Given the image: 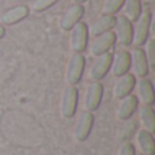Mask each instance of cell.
Returning a JSON list of instances; mask_svg holds the SVG:
<instances>
[{
    "mask_svg": "<svg viewBox=\"0 0 155 155\" xmlns=\"http://www.w3.org/2000/svg\"><path fill=\"white\" fill-rule=\"evenodd\" d=\"M134 27V37H132V44L136 48L146 45L148 40V34L151 30V25H153V15L150 11H144L142 12V15L139 16L136 22H135Z\"/></svg>",
    "mask_w": 155,
    "mask_h": 155,
    "instance_id": "cell-1",
    "label": "cell"
},
{
    "mask_svg": "<svg viewBox=\"0 0 155 155\" xmlns=\"http://www.w3.org/2000/svg\"><path fill=\"white\" fill-rule=\"evenodd\" d=\"M86 59L83 53H74L70 57L65 70V80L70 86H76L82 80L83 72H84Z\"/></svg>",
    "mask_w": 155,
    "mask_h": 155,
    "instance_id": "cell-2",
    "label": "cell"
},
{
    "mask_svg": "<svg viewBox=\"0 0 155 155\" xmlns=\"http://www.w3.org/2000/svg\"><path fill=\"white\" fill-rule=\"evenodd\" d=\"M70 46L74 53H83L88 45V27L84 22L80 21L70 30Z\"/></svg>",
    "mask_w": 155,
    "mask_h": 155,
    "instance_id": "cell-3",
    "label": "cell"
},
{
    "mask_svg": "<svg viewBox=\"0 0 155 155\" xmlns=\"http://www.w3.org/2000/svg\"><path fill=\"white\" fill-rule=\"evenodd\" d=\"M78 97H79V93L75 86H65V88L63 90L61 102H60V112L64 118H72L75 116L78 109Z\"/></svg>",
    "mask_w": 155,
    "mask_h": 155,
    "instance_id": "cell-4",
    "label": "cell"
},
{
    "mask_svg": "<svg viewBox=\"0 0 155 155\" xmlns=\"http://www.w3.org/2000/svg\"><path fill=\"white\" fill-rule=\"evenodd\" d=\"M112 59H113V54L109 53V52L101 54V56H97L93 65H91V68H90L88 78H90L93 82H101V80L107 75V72L110 71Z\"/></svg>",
    "mask_w": 155,
    "mask_h": 155,
    "instance_id": "cell-5",
    "label": "cell"
},
{
    "mask_svg": "<svg viewBox=\"0 0 155 155\" xmlns=\"http://www.w3.org/2000/svg\"><path fill=\"white\" fill-rule=\"evenodd\" d=\"M114 35L116 40L120 41L121 45L131 46L132 45V37H134V23L125 18V16H118L116 18L114 23Z\"/></svg>",
    "mask_w": 155,
    "mask_h": 155,
    "instance_id": "cell-6",
    "label": "cell"
},
{
    "mask_svg": "<svg viewBox=\"0 0 155 155\" xmlns=\"http://www.w3.org/2000/svg\"><path fill=\"white\" fill-rule=\"evenodd\" d=\"M116 41L117 40H116V35L113 31H107L104 33V34L97 35L90 44V53L95 57L101 56L104 53H107L114 46Z\"/></svg>",
    "mask_w": 155,
    "mask_h": 155,
    "instance_id": "cell-7",
    "label": "cell"
},
{
    "mask_svg": "<svg viewBox=\"0 0 155 155\" xmlns=\"http://www.w3.org/2000/svg\"><path fill=\"white\" fill-rule=\"evenodd\" d=\"M104 98V86L101 82H91L86 90L84 95V106L87 112H95L101 106Z\"/></svg>",
    "mask_w": 155,
    "mask_h": 155,
    "instance_id": "cell-8",
    "label": "cell"
},
{
    "mask_svg": "<svg viewBox=\"0 0 155 155\" xmlns=\"http://www.w3.org/2000/svg\"><path fill=\"white\" fill-rule=\"evenodd\" d=\"M94 125V114L91 112H84L80 113L79 118H78L75 124V129H74V136L78 142H86L90 136L91 131H93Z\"/></svg>",
    "mask_w": 155,
    "mask_h": 155,
    "instance_id": "cell-9",
    "label": "cell"
},
{
    "mask_svg": "<svg viewBox=\"0 0 155 155\" xmlns=\"http://www.w3.org/2000/svg\"><path fill=\"white\" fill-rule=\"evenodd\" d=\"M135 86H136V78L134 74L128 72L123 76H118L114 82V87H113V97L120 101L132 93Z\"/></svg>",
    "mask_w": 155,
    "mask_h": 155,
    "instance_id": "cell-10",
    "label": "cell"
},
{
    "mask_svg": "<svg viewBox=\"0 0 155 155\" xmlns=\"http://www.w3.org/2000/svg\"><path fill=\"white\" fill-rule=\"evenodd\" d=\"M131 53V68H134V75L135 78H146L148 75V67L147 59L144 54V49L142 48H134V51L129 52Z\"/></svg>",
    "mask_w": 155,
    "mask_h": 155,
    "instance_id": "cell-11",
    "label": "cell"
},
{
    "mask_svg": "<svg viewBox=\"0 0 155 155\" xmlns=\"http://www.w3.org/2000/svg\"><path fill=\"white\" fill-rule=\"evenodd\" d=\"M83 15H84V8L82 4H74L63 14L61 19H60V27L65 31H70L76 23L82 21Z\"/></svg>",
    "mask_w": 155,
    "mask_h": 155,
    "instance_id": "cell-12",
    "label": "cell"
},
{
    "mask_svg": "<svg viewBox=\"0 0 155 155\" xmlns=\"http://www.w3.org/2000/svg\"><path fill=\"white\" fill-rule=\"evenodd\" d=\"M110 70L116 78L128 74L131 70V53L128 51H118L112 59Z\"/></svg>",
    "mask_w": 155,
    "mask_h": 155,
    "instance_id": "cell-13",
    "label": "cell"
},
{
    "mask_svg": "<svg viewBox=\"0 0 155 155\" xmlns=\"http://www.w3.org/2000/svg\"><path fill=\"white\" fill-rule=\"evenodd\" d=\"M30 12V8L27 5H15V7L7 10L5 12L2 14L0 16V22L3 26H11V25L19 23L21 21H23Z\"/></svg>",
    "mask_w": 155,
    "mask_h": 155,
    "instance_id": "cell-14",
    "label": "cell"
},
{
    "mask_svg": "<svg viewBox=\"0 0 155 155\" xmlns=\"http://www.w3.org/2000/svg\"><path fill=\"white\" fill-rule=\"evenodd\" d=\"M137 106H139L137 97L129 94L125 98L120 99V104H118V107H117V117L123 121H128L134 116V113L136 112Z\"/></svg>",
    "mask_w": 155,
    "mask_h": 155,
    "instance_id": "cell-15",
    "label": "cell"
},
{
    "mask_svg": "<svg viewBox=\"0 0 155 155\" xmlns=\"http://www.w3.org/2000/svg\"><path fill=\"white\" fill-rule=\"evenodd\" d=\"M114 23H116L114 15H105V14H102L99 18H97L95 21L93 22L88 33H90L93 37H97V35H99V34L112 31L113 27H114Z\"/></svg>",
    "mask_w": 155,
    "mask_h": 155,
    "instance_id": "cell-16",
    "label": "cell"
},
{
    "mask_svg": "<svg viewBox=\"0 0 155 155\" xmlns=\"http://www.w3.org/2000/svg\"><path fill=\"white\" fill-rule=\"evenodd\" d=\"M137 86V93H139L140 99L143 101V104L146 106H153L155 102V91H154V86L146 78H140L139 82L136 83Z\"/></svg>",
    "mask_w": 155,
    "mask_h": 155,
    "instance_id": "cell-17",
    "label": "cell"
},
{
    "mask_svg": "<svg viewBox=\"0 0 155 155\" xmlns=\"http://www.w3.org/2000/svg\"><path fill=\"white\" fill-rule=\"evenodd\" d=\"M137 144L143 155H155V142L151 132L140 129L137 132Z\"/></svg>",
    "mask_w": 155,
    "mask_h": 155,
    "instance_id": "cell-18",
    "label": "cell"
},
{
    "mask_svg": "<svg viewBox=\"0 0 155 155\" xmlns=\"http://www.w3.org/2000/svg\"><path fill=\"white\" fill-rule=\"evenodd\" d=\"M124 16L132 23L139 19L142 15L143 8H142V0H125L124 3Z\"/></svg>",
    "mask_w": 155,
    "mask_h": 155,
    "instance_id": "cell-19",
    "label": "cell"
},
{
    "mask_svg": "<svg viewBox=\"0 0 155 155\" xmlns=\"http://www.w3.org/2000/svg\"><path fill=\"white\" fill-rule=\"evenodd\" d=\"M139 116H140V121H142L143 127H144L143 129L154 134L155 132V113H154L153 107L144 105L143 107H140Z\"/></svg>",
    "mask_w": 155,
    "mask_h": 155,
    "instance_id": "cell-20",
    "label": "cell"
},
{
    "mask_svg": "<svg viewBox=\"0 0 155 155\" xmlns=\"http://www.w3.org/2000/svg\"><path fill=\"white\" fill-rule=\"evenodd\" d=\"M125 0H105L102 5V12L105 15H114L123 8Z\"/></svg>",
    "mask_w": 155,
    "mask_h": 155,
    "instance_id": "cell-21",
    "label": "cell"
},
{
    "mask_svg": "<svg viewBox=\"0 0 155 155\" xmlns=\"http://www.w3.org/2000/svg\"><path fill=\"white\" fill-rule=\"evenodd\" d=\"M144 54H146V59H147L148 67H150L151 70H154L155 68V41L154 40H147Z\"/></svg>",
    "mask_w": 155,
    "mask_h": 155,
    "instance_id": "cell-22",
    "label": "cell"
},
{
    "mask_svg": "<svg viewBox=\"0 0 155 155\" xmlns=\"http://www.w3.org/2000/svg\"><path fill=\"white\" fill-rule=\"evenodd\" d=\"M57 2H60V0H35L31 4V10L35 12H42V11L51 8L52 5H54Z\"/></svg>",
    "mask_w": 155,
    "mask_h": 155,
    "instance_id": "cell-23",
    "label": "cell"
},
{
    "mask_svg": "<svg viewBox=\"0 0 155 155\" xmlns=\"http://www.w3.org/2000/svg\"><path fill=\"white\" fill-rule=\"evenodd\" d=\"M118 155H136V150H135V146L129 142H124L120 147Z\"/></svg>",
    "mask_w": 155,
    "mask_h": 155,
    "instance_id": "cell-24",
    "label": "cell"
},
{
    "mask_svg": "<svg viewBox=\"0 0 155 155\" xmlns=\"http://www.w3.org/2000/svg\"><path fill=\"white\" fill-rule=\"evenodd\" d=\"M135 128H136V124H135V123H129L128 125L125 127L124 132H123V137H124V139H127V137H131L132 135H134V132H135Z\"/></svg>",
    "mask_w": 155,
    "mask_h": 155,
    "instance_id": "cell-25",
    "label": "cell"
},
{
    "mask_svg": "<svg viewBox=\"0 0 155 155\" xmlns=\"http://www.w3.org/2000/svg\"><path fill=\"white\" fill-rule=\"evenodd\" d=\"M4 34H5V29H4V26H3V25H0V40L4 37Z\"/></svg>",
    "mask_w": 155,
    "mask_h": 155,
    "instance_id": "cell-26",
    "label": "cell"
},
{
    "mask_svg": "<svg viewBox=\"0 0 155 155\" xmlns=\"http://www.w3.org/2000/svg\"><path fill=\"white\" fill-rule=\"evenodd\" d=\"M72 2H74V4H82V3L87 2V0H72Z\"/></svg>",
    "mask_w": 155,
    "mask_h": 155,
    "instance_id": "cell-27",
    "label": "cell"
},
{
    "mask_svg": "<svg viewBox=\"0 0 155 155\" xmlns=\"http://www.w3.org/2000/svg\"><path fill=\"white\" fill-rule=\"evenodd\" d=\"M140 155H143V154H140Z\"/></svg>",
    "mask_w": 155,
    "mask_h": 155,
    "instance_id": "cell-28",
    "label": "cell"
}]
</instances>
